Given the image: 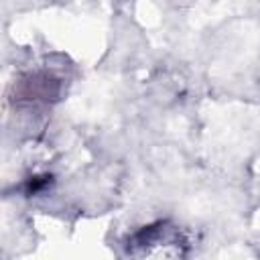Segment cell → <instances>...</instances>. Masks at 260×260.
<instances>
[{
    "label": "cell",
    "mask_w": 260,
    "mask_h": 260,
    "mask_svg": "<svg viewBox=\"0 0 260 260\" xmlns=\"http://www.w3.org/2000/svg\"><path fill=\"white\" fill-rule=\"evenodd\" d=\"M185 242L173 225L156 223L144 228L126 248V260H183Z\"/></svg>",
    "instance_id": "cell-1"
}]
</instances>
